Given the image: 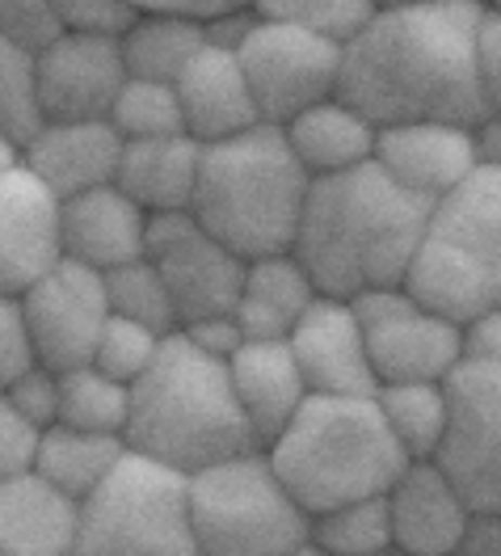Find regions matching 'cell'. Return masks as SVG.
<instances>
[{"label": "cell", "instance_id": "1", "mask_svg": "<svg viewBox=\"0 0 501 556\" xmlns=\"http://www.w3.org/2000/svg\"><path fill=\"white\" fill-rule=\"evenodd\" d=\"M480 13L476 0L380 9L346 42L342 98L380 131L400 123L476 127L489 114L476 76Z\"/></svg>", "mask_w": 501, "mask_h": 556}, {"label": "cell", "instance_id": "2", "mask_svg": "<svg viewBox=\"0 0 501 556\" xmlns=\"http://www.w3.org/2000/svg\"><path fill=\"white\" fill-rule=\"evenodd\" d=\"M434 203L400 186L380 161L312 181L295 257L321 295L358 300L367 291L404 287L418 262Z\"/></svg>", "mask_w": 501, "mask_h": 556}, {"label": "cell", "instance_id": "3", "mask_svg": "<svg viewBox=\"0 0 501 556\" xmlns=\"http://www.w3.org/2000/svg\"><path fill=\"white\" fill-rule=\"evenodd\" d=\"M127 443L185 477L261 447L236 401L228 363L194 346L181 329L165 338L156 363L131 383Z\"/></svg>", "mask_w": 501, "mask_h": 556}, {"label": "cell", "instance_id": "4", "mask_svg": "<svg viewBox=\"0 0 501 556\" xmlns=\"http://www.w3.org/2000/svg\"><path fill=\"white\" fill-rule=\"evenodd\" d=\"M317 177L304 169L283 127H253L245 136L207 143L194 194V215L245 262L295 249L304 207Z\"/></svg>", "mask_w": 501, "mask_h": 556}, {"label": "cell", "instance_id": "5", "mask_svg": "<svg viewBox=\"0 0 501 556\" xmlns=\"http://www.w3.org/2000/svg\"><path fill=\"white\" fill-rule=\"evenodd\" d=\"M266 452L308 515L380 497L413 464L375 396H308Z\"/></svg>", "mask_w": 501, "mask_h": 556}, {"label": "cell", "instance_id": "6", "mask_svg": "<svg viewBox=\"0 0 501 556\" xmlns=\"http://www.w3.org/2000/svg\"><path fill=\"white\" fill-rule=\"evenodd\" d=\"M404 287L460 325L501 308V169H476L434 203Z\"/></svg>", "mask_w": 501, "mask_h": 556}, {"label": "cell", "instance_id": "7", "mask_svg": "<svg viewBox=\"0 0 501 556\" xmlns=\"http://www.w3.org/2000/svg\"><path fill=\"white\" fill-rule=\"evenodd\" d=\"M190 519L203 556H291L312 544V515L286 489L266 447L194 472Z\"/></svg>", "mask_w": 501, "mask_h": 556}, {"label": "cell", "instance_id": "8", "mask_svg": "<svg viewBox=\"0 0 501 556\" xmlns=\"http://www.w3.org/2000/svg\"><path fill=\"white\" fill-rule=\"evenodd\" d=\"M85 556H203L190 519V477L127 452L106 485L80 506Z\"/></svg>", "mask_w": 501, "mask_h": 556}, {"label": "cell", "instance_id": "9", "mask_svg": "<svg viewBox=\"0 0 501 556\" xmlns=\"http://www.w3.org/2000/svg\"><path fill=\"white\" fill-rule=\"evenodd\" d=\"M236 51L249 72L261 123H270V127H286L295 114L342 93L346 42L257 17Z\"/></svg>", "mask_w": 501, "mask_h": 556}, {"label": "cell", "instance_id": "10", "mask_svg": "<svg viewBox=\"0 0 501 556\" xmlns=\"http://www.w3.org/2000/svg\"><path fill=\"white\" fill-rule=\"evenodd\" d=\"M380 383L451 380L464 363V325L434 313L409 287H384L355 300Z\"/></svg>", "mask_w": 501, "mask_h": 556}, {"label": "cell", "instance_id": "11", "mask_svg": "<svg viewBox=\"0 0 501 556\" xmlns=\"http://www.w3.org/2000/svg\"><path fill=\"white\" fill-rule=\"evenodd\" d=\"M147 257L174 291L181 329L203 316L236 313L249 262L219 241L211 228H203V219L194 211L152 215Z\"/></svg>", "mask_w": 501, "mask_h": 556}, {"label": "cell", "instance_id": "12", "mask_svg": "<svg viewBox=\"0 0 501 556\" xmlns=\"http://www.w3.org/2000/svg\"><path fill=\"white\" fill-rule=\"evenodd\" d=\"M17 300L30 316L42 367L72 371V367L93 363V350L102 342V329L110 320V291L102 270L64 257L51 275L26 287Z\"/></svg>", "mask_w": 501, "mask_h": 556}, {"label": "cell", "instance_id": "13", "mask_svg": "<svg viewBox=\"0 0 501 556\" xmlns=\"http://www.w3.org/2000/svg\"><path fill=\"white\" fill-rule=\"evenodd\" d=\"M451 388V434L438 464L476 510H501V363H460Z\"/></svg>", "mask_w": 501, "mask_h": 556}, {"label": "cell", "instance_id": "14", "mask_svg": "<svg viewBox=\"0 0 501 556\" xmlns=\"http://www.w3.org/2000/svg\"><path fill=\"white\" fill-rule=\"evenodd\" d=\"M68 257L64 199L22 161L0 169V295H22Z\"/></svg>", "mask_w": 501, "mask_h": 556}, {"label": "cell", "instance_id": "15", "mask_svg": "<svg viewBox=\"0 0 501 556\" xmlns=\"http://www.w3.org/2000/svg\"><path fill=\"white\" fill-rule=\"evenodd\" d=\"M127 80L131 68L123 55V35H60L38 55L47 123L110 118Z\"/></svg>", "mask_w": 501, "mask_h": 556}, {"label": "cell", "instance_id": "16", "mask_svg": "<svg viewBox=\"0 0 501 556\" xmlns=\"http://www.w3.org/2000/svg\"><path fill=\"white\" fill-rule=\"evenodd\" d=\"M291 350L312 388V396H375L380 376L371 363V346L362 333L355 300L317 295V304L295 320Z\"/></svg>", "mask_w": 501, "mask_h": 556}, {"label": "cell", "instance_id": "17", "mask_svg": "<svg viewBox=\"0 0 501 556\" xmlns=\"http://www.w3.org/2000/svg\"><path fill=\"white\" fill-rule=\"evenodd\" d=\"M396 548L418 556H455L476 506L438 459H413L388 489Z\"/></svg>", "mask_w": 501, "mask_h": 556}, {"label": "cell", "instance_id": "18", "mask_svg": "<svg viewBox=\"0 0 501 556\" xmlns=\"http://www.w3.org/2000/svg\"><path fill=\"white\" fill-rule=\"evenodd\" d=\"M178 98L185 131L198 143H219V139L245 136L253 127H261V110H257L249 72L241 64L236 47L207 42L194 55V64L181 72Z\"/></svg>", "mask_w": 501, "mask_h": 556}, {"label": "cell", "instance_id": "19", "mask_svg": "<svg viewBox=\"0 0 501 556\" xmlns=\"http://www.w3.org/2000/svg\"><path fill=\"white\" fill-rule=\"evenodd\" d=\"M375 161L400 186H409L413 194H422L429 203H438L442 194H451L460 181H467L480 169L476 136L464 123H400V127H384Z\"/></svg>", "mask_w": 501, "mask_h": 556}, {"label": "cell", "instance_id": "20", "mask_svg": "<svg viewBox=\"0 0 501 556\" xmlns=\"http://www.w3.org/2000/svg\"><path fill=\"white\" fill-rule=\"evenodd\" d=\"M123 148H127V139L118 136V127L110 118L47 123L22 148V165L42 177L60 199H76V194H89L98 186L118 181Z\"/></svg>", "mask_w": 501, "mask_h": 556}, {"label": "cell", "instance_id": "21", "mask_svg": "<svg viewBox=\"0 0 501 556\" xmlns=\"http://www.w3.org/2000/svg\"><path fill=\"white\" fill-rule=\"evenodd\" d=\"M152 215L118 186H98L89 194L64 199V249L72 262L93 270H118L147 253Z\"/></svg>", "mask_w": 501, "mask_h": 556}, {"label": "cell", "instance_id": "22", "mask_svg": "<svg viewBox=\"0 0 501 556\" xmlns=\"http://www.w3.org/2000/svg\"><path fill=\"white\" fill-rule=\"evenodd\" d=\"M228 371L261 447H270L312 396L291 342H245L228 358Z\"/></svg>", "mask_w": 501, "mask_h": 556}, {"label": "cell", "instance_id": "23", "mask_svg": "<svg viewBox=\"0 0 501 556\" xmlns=\"http://www.w3.org/2000/svg\"><path fill=\"white\" fill-rule=\"evenodd\" d=\"M80 548V502L38 472L0 481V556H68Z\"/></svg>", "mask_w": 501, "mask_h": 556}, {"label": "cell", "instance_id": "24", "mask_svg": "<svg viewBox=\"0 0 501 556\" xmlns=\"http://www.w3.org/2000/svg\"><path fill=\"white\" fill-rule=\"evenodd\" d=\"M203 152H207V143H198L194 136L127 139L114 186L127 190L147 215L190 211L194 194H198Z\"/></svg>", "mask_w": 501, "mask_h": 556}, {"label": "cell", "instance_id": "25", "mask_svg": "<svg viewBox=\"0 0 501 556\" xmlns=\"http://www.w3.org/2000/svg\"><path fill=\"white\" fill-rule=\"evenodd\" d=\"M317 295L321 287L308 275V266L295 257V249L253 257L245 270L241 304H236L245 342H286L295 320L317 304Z\"/></svg>", "mask_w": 501, "mask_h": 556}, {"label": "cell", "instance_id": "26", "mask_svg": "<svg viewBox=\"0 0 501 556\" xmlns=\"http://www.w3.org/2000/svg\"><path fill=\"white\" fill-rule=\"evenodd\" d=\"M283 131L312 177L358 169V165L375 161V148H380V127L342 93L295 114Z\"/></svg>", "mask_w": 501, "mask_h": 556}, {"label": "cell", "instance_id": "27", "mask_svg": "<svg viewBox=\"0 0 501 556\" xmlns=\"http://www.w3.org/2000/svg\"><path fill=\"white\" fill-rule=\"evenodd\" d=\"M131 443L123 434H93V430H72V426H51L42 459H38V477L64 489L80 506L106 485L114 468L127 459Z\"/></svg>", "mask_w": 501, "mask_h": 556}, {"label": "cell", "instance_id": "28", "mask_svg": "<svg viewBox=\"0 0 501 556\" xmlns=\"http://www.w3.org/2000/svg\"><path fill=\"white\" fill-rule=\"evenodd\" d=\"M207 42H211V30L198 17H181V13H136V22L123 35V55H127L131 76L178 85L181 72L194 64V55Z\"/></svg>", "mask_w": 501, "mask_h": 556}, {"label": "cell", "instance_id": "29", "mask_svg": "<svg viewBox=\"0 0 501 556\" xmlns=\"http://www.w3.org/2000/svg\"><path fill=\"white\" fill-rule=\"evenodd\" d=\"M380 409L409 459H438L451 434V388L447 380L380 383Z\"/></svg>", "mask_w": 501, "mask_h": 556}, {"label": "cell", "instance_id": "30", "mask_svg": "<svg viewBox=\"0 0 501 556\" xmlns=\"http://www.w3.org/2000/svg\"><path fill=\"white\" fill-rule=\"evenodd\" d=\"M127 421H131V383L114 380L93 363L60 371V426L127 439Z\"/></svg>", "mask_w": 501, "mask_h": 556}, {"label": "cell", "instance_id": "31", "mask_svg": "<svg viewBox=\"0 0 501 556\" xmlns=\"http://www.w3.org/2000/svg\"><path fill=\"white\" fill-rule=\"evenodd\" d=\"M312 544L329 556H380L393 540V506L388 493L358 497L346 506H333L324 515H312Z\"/></svg>", "mask_w": 501, "mask_h": 556}, {"label": "cell", "instance_id": "32", "mask_svg": "<svg viewBox=\"0 0 501 556\" xmlns=\"http://www.w3.org/2000/svg\"><path fill=\"white\" fill-rule=\"evenodd\" d=\"M106 291H110V313L127 316V320H140L156 333H178L181 316L178 304H174V291L165 275L152 266V257L143 253L136 262L118 266L106 275Z\"/></svg>", "mask_w": 501, "mask_h": 556}, {"label": "cell", "instance_id": "33", "mask_svg": "<svg viewBox=\"0 0 501 556\" xmlns=\"http://www.w3.org/2000/svg\"><path fill=\"white\" fill-rule=\"evenodd\" d=\"M47 127V105L38 85V55L0 47V143L26 148Z\"/></svg>", "mask_w": 501, "mask_h": 556}, {"label": "cell", "instance_id": "34", "mask_svg": "<svg viewBox=\"0 0 501 556\" xmlns=\"http://www.w3.org/2000/svg\"><path fill=\"white\" fill-rule=\"evenodd\" d=\"M110 123L118 127L123 139H165V136H190L185 114H181L178 85L169 80H147L131 76L110 110Z\"/></svg>", "mask_w": 501, "mask_h": 556}, {"label": "cell", "instance_id": "35", "mask_svg": "<svg viewBox=\"0 0 501 556\" xmlns=\"http://www.w3.org/2000/svg\"><path fill=\"white\" fill-rule=\"evenodd\" d=\"M253 9L266 22H286L333 42H350L380 13L375 0H253Z\"/></svg>", "mask_w": 501, "mask_h": 556}, {"label": "cell", "instance_id": "36", "mask_svg": "<svg viewBox=\"0 0 501 556\" xmlns=\"http://www.w3.org/2000/svg\"><path fill=\"white\" fill-rule=\"evenodd\" d=\"M169 333H156L140 320H127V316L110 313L106 329H102V342L93 350V367H102L106 376L123 383H136L156 363V354L165 346Z\"/></svg>", "mask_w": 501, "mask_h": 556}, {"label": "cell", "instance_id": "37", "mask_svg": "<svg viewBox=\"0 0 501 556\" xmlns=\"http://www.w3.org/2000/svg\"><path fill=\"white\" fill-rule=\"evenodd\" d=\"M60 35H64V26H60L51 0H0V47L42 55Z\"/></svg>", "mask_w": 501, "mask_h": 556}, {"label": "cell", "instance_id": "38", "mask_svg": "<svg viewBox=\"0 0 501 556\" xmlns=\"http://www.w3.org/2000/svg\"><path fill=\"white\" fill-rule=\"evenodd\" d=\"M35 367H42V358H38L30 316H26L17 295H0V383L17 380Z\"/></svg>", "mask_w": 501, "mask_h": 556}, {"label": "cell", "instance_id": "39", "mask_svg": "<svg viewBox=\"0 0 501 556\" xmlns=\"http://www.w3.org/2000/svg\"><path fill=\"white\" fill-rule=\"evenodd\" d=\"M42 443H47V426H38L26 414L0 405V481L38 472Z\"/></svg>", "mask_w": 501, "mask_h": 556}, {"label": "cell", "instance_id": "40", "mask_svg": "<svg viewBox=\"0 0 501 556\" xmlns=\"http://www.w3.org/2000/svg\"><path fill=\"white\" fill-rule=\"evenodd\" d=\"M0 405L26 414L38 426H60V371L51 367H35L17 380L0 383Z\"/></svg>", "mask_w": 501, "mask_h": 556}, {"label": "cell", "instance_id": "41", "mask_svg": "<svg viewBox=\"0 0 501 556\" xmlns=\"http://www.w3.org/2000/svg\"><path fill=\"white\" fill-rule=\"evenodd\" d=\"M64 35H127L136 9L127 0H51Z\"/></svg>", "mask_w": 501, "mask_h": 556}, {"label": "cell", "instance_id": "42", "mask_svg": "<svg viewBox=\"0 0 501 556\" xmlns=\"http://www.w3.org/2000/svg\"><path fill=\"white\" fill-rule=\"evenodd\" d=\"M476 76H480L485 110L501 114V9L498 4H485L480 26H476Z\"/></svg>", "mask_w": 501, "mask_h": 556}, {"label": "cell", "instance_id": "43", "mask_svg": "<svg viewBox=\"0 0 501 556\" xmlns=\"http://www.w3.org/2000/svg\"><path fill=\"white\" fill-rule=\"evenodd\" d=\"M194 346H203L207 354H215V358H232L236 350L245 346V329H241V320H236V313H223V316H203V320H194V325H185L181 329Z\"/></svg>", "mask_w": 501, "mask_h": 556}, {"label": "cell", "instance_id": "44", "mask_svg": "<svg viewBox=\"0 0 501 556\" xmlns=\"http://www.w3.org/2000/svg\"><path fill=\"white\" fill-rule=\"evenodd\" d=\"M136 13H181V17H198V22H219L228 13L253 9V0H127Z\"/></svg>", "mask_w": 501, "mask_h": 556}, {"label": "cell", "instance_id": "45", "mask_svg": "<svg viewBox=\"0 0 501 556\" xmlns=\"http://www.w3.org/2000/svg\"><path fill=\"white\" fill-rule=\"evenodd\" d=\"M464 363H501V308L464 325Z\"/></svg>", "mask_w": 501, "mask_h": 556}, {"label": "cell", "instance_id": "46", "mask_svg": "<svg viewBox=\"0 0 501 556\" xmlns=\"http://www.w3.org/2000/svg\"><path fill=\"white\" fill-rule=\"evenodd\" d=\"M455 556H501V510H476Z\"/></svg>", "mask_w": 501, "mask_h": 556}, {"label": "cell", "instance_id": "47", "mask_svg": "<svg viewBox=\"0 0 501 556\" xmlns=\"http://www.w3.org/2000/svg\"><path fill=\"white\" fill-rule=\"evenodd\" d=\"M472 136H476V161H480V169H501V114H485L472 127Z\"/></svg>", "mask_w": 501, "mask_h": 556}, {"label": "cell", "instance_id": "48", "mask_svg": "<svg viewBox=\"0 0 501 556\" xmlns=\"http://www.w3.org/2000/svg\"><path fill=\"white\" fill-rule=\"evenodd\" d=\"M380 9H396V4H434V0H375Z\"/></svg>", "mask_w": 501, "mask_h": 556}, {"label": "cell", "instance_id": "49", "mask_svg": "<svg viewBox=\"0 0 501 556\" xmlns=\"http://www.w3.org/2000/svg\"><path fill=\"white\" fill-rule=\"evenodd\" d=\"M291 556H329V553H321V548H317V544H304V548H299V553H291Z\"/></svg>", "mask_w": 501, "mask_h": 556}, {"label": "cell", "instance_id": "50", "mask_svg": "<svg viewBox=\"0 0 501 556\" xmlns=\"http://www.w3.org/2000/svg\"><path fill=\"white\" fill-rule=\"evenodd\" d=\"M380 556H418V553H404V548H396V544H393L388 553H380Z\"/></svg>", "mask_w": 501, "mask_h": 556}, {"label": "cell", "instance_id": "51", "mask_svg": "<svg viewBox=\"0 0 501 556\" xmlns=\"http://www.w3.org/2000/svg\"><path fill=\"white\" fill-rule=\"evenodd\" d=\"M476 4H498V0H476Z\"/></svg>", "mask_w": 501, "mask_h": 556}, {"label": "cell", "instance_id": "52", "mask_svg": "<svg viewBox=\"0 0 501 556\" xmlns=\"http://www.w3.org/2000/svg\"><path fill=\"white\" fill-rule=\"evenodd\" d=\"M68 556H85V553H80V548H76V553H68Z\"/></svg>", "mask_w": 501, "mask_h": 556}, {"label": "cell", "instance_id": "53", "mask_svg": "<svg viewBox=\"0 0 501 556\" xmlns=\"http://www.w3.org/2000/svg\"><path fill=\"white\" fill-rule=\"evenodd\" d=\"M498 9H501V0H498Z\"/></svg>", "mask_w": 501, "mask_h": 556}]
</instances>
